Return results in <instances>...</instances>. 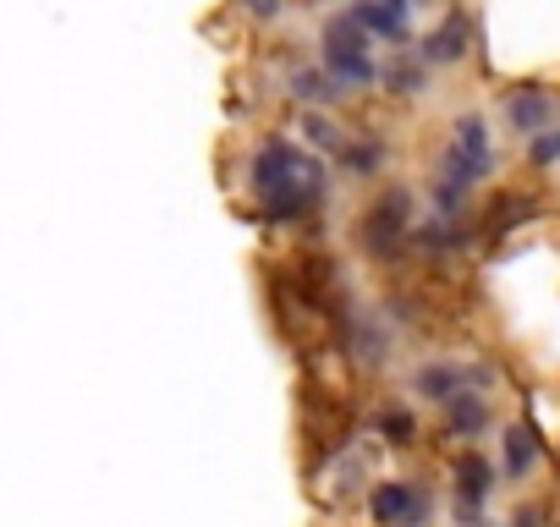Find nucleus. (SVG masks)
<instances>
[{
    "instance_id": "nucleus-4",
    "label": "nucleus",
    "mask_w": 560,
    "mask_h": 527,
    "mask_svg": "<svg viewBox=\"0 0 560 527\" xmlns=\"http://www.w3.org/2000/svg\"><path fill=\"white\" fill-rule=\"evenodd\" d=\"M478 385H489V368L483 363H423L418 368V379H412V390L418 396H429V401H456V396H467V390H478Z\"/></svg>"
},
{
    "instance_id": "nucleus-22",
    "label": "nucleus",
    "mask_w": 560,
    "mask_h": 527,
    "mask_svg": "<svg viewBox=\"0 0 560 527\" xmlns=\"http://www.w3.org/2000/svg\"><path fill=\"white\" fill-rule=\"evenodd\" d=\"M462 527H489V522H462Z\"/></svg>"
},
{
    "instance_id": "nucleus-11",
    "label": "nucleus",
    "mask_w": 560,
    "mask_h": 527,
    "mask_svg": "<svg viewBox=\"0 0 560 527\" xmlns=\"http://www.w3.org/2000/svg\"><path fill=\"white\" fill-rule=\"evenodd\" d=\"M287 83H292V99H303L308 110H319V105H330V99L341 94V89H336V78H330L325 67H298Z\"/></svg>"
},
{
    "instance_id": "nucleus-15",
    "label": "nucleus",
    "mask_w": 560,
    "mask_h": 527,
    "mask_svg": "<svg viewBox=\"0 0 560 527\" xmlns=\"http://www.w3.org/2000/svg\"><path fill=\"white\" fill-rule=\"evenodd\" d=\"M303 132H308V143H314V149H330V154H341V149H347L341 127H336L325 110H303Z\"/></svg>"
},
{
    "instance_id": "nucleus-17",
    "label": "nucleus",
    "mask_w": 560,
    "mask_h": 527,
    "mask_svg": "<svg viewBox=\"0 0 560 527\" xmlns=\"http://www.w3.org/2000/svg\"><path fill=\"white\" fill-rule=\"evenodd\" d=\"M380 434H385L390 445H412L418 423H412V412H407V407H385V412H380Z\"/></svg>"
},
{
    "instance_id": "nucleus-1",
    "label": "nucleus",
    "mask_w": 560,
    "mask_h": 527,
    "mask_svg": "<svg viewBox=\"0 0 560 527\" xmlns=\"http://www.w3.org/2000/svg\"><path fill=\"white\" fill-rule=\"evenodd\" d=\"M489 165H494V143H489V121L478 116V110H467V116H456V127H451V138H445V149H440V181H434V203L445 209V214H456L462 209V198L489 176Z\"/></svg>"
},
{
    "instance_id": "nucleus-7",
    "label": "nucleus",
    "mask_w": 560,
    "mask_h": 527,
    "mask_svg": "<svg viewBox=\"0 0 560 527\" xmlns=\"http://www.w3.org/2000/svg\"><path fill=\"white\" fill-rule=\"evenodd\" d=\"M467 45H472V23L462 17V12H445V23H434V34L423 39V61L429 67H456L462 56H467Z\"/></svg>"
},
{
    "instance_id": "nucleus-20",
    "label": "nucleus",
    "mask_w": 560,
    "mask_h": 527,
    "mask_svg": "<svg viewBox=\"0 0 560 527\" xmlns=\"http://www.w3.org/2000/svg\"><path fill=\"white\" fill-rule=\"evenodd\" d=\"M538 522H544L538 511H516V522H511V527H538Z\"/></svg>"
},
{
    "instance_id": "nucleus-10",
    "label": "nucleus",
    "mask_w": 560,
    "mask_h": 527,
    "mask_svg": "<svg viewBox=\"0 0 560 527\" xmlns=\"http://www.w3.org/2000/svg\"><path fill=\"white\" fill-rule=\"evenodd\" d=\"M352 17H358L369 34H380V39H407V12H396L390 0H358Z\"/></svg>"
},
{
    "instance_id": "nucleus-16",
    "label": "nucleus",
    "mask_w": 560,
    "mask_h": 527,
    "mask_svg": "<svg viewBox=\"0 0 560 527\" xmlns=\"http://www.w3.org/2000/svg\"><path fill=\"white\" fill-rule=\"evenodd\" d=\"M341 165H347L352 176H374V171L385 165V143H358V138H352V143L341 149Z\"/></svg>"
},
{
    "instance_id": "nucleus-21",
    "label": "nucleus",
    "mask_w": 560,
    "mask_h": 527,
    "mask_svg": "<svg viewBox=\"0 0 560 527\" xmlns=\"http://www.w3.org/2000/svg\"><path fill=\"white\" fill-rule=\"evenodd\" d=\"M390 7H396V12H407V7H412V0H390Z\"/></svg>"
},
{
    "instance_id": "nucleus-2",
    "label": "nucleus",
    "mask_w": 560,
    "mask_h": 527,
    "mask_svg": "<svg viewBox=\"0 0 560 527\" xmlns=\"http://www.w3.org/2000/svg\"><path fill=\"white\" fill-rule=\"evenodd\" d=\"M374 34L352 17V12H336L319 34V56H325V72L336 78L341 94H358V89H374L380 67H374Z\"/></svg>"
},
{
    "instance_id": "nucleus-8",
    "label": "nucleus",
    "mask_w": 560,
    "mask_h": 527,
    "mask_svg": "<svg viewBox=\"0 0 560 527\" xmlns=\"http://www.w3.org/2000/svg\"><path fill=\"white\" fill-rule=\"evenodd\" d=\"M505 121H511V132L538 138V132L555 127V99H549L544 89H516V94L505 99Z\"/></svg>"
},
{
    "instance_id": "nucleus-14",
    "label": "nucleus",
    "mask_w": 560,
    "mask_h": 527,
    "mask_svg": "<svg viewBox=\"0 0 560 527\" xmlns=\"http://www.w3.org/2000/svg\"><path fill=\"white\" fill-rule=\"evenodd\" d=\"M533 214V198H522V192H500L494 203H489V231H511V225H522Z\"/></svg>"
},
{
    "instance_id": "nucleus-13",
    "label": "nucleus",
    "mask_w": 560,
    "mask_h": 527,
    "mask_svg": "<svg viewBox=\"0 0 560 527\" xmlns=\"http://www.w3.org/2000/svg\"><path fill=\"white\" fill-rule=\"evenodd\" d=\"M385 83H390V94L418 99V94L429 89V61H423V56H418V61H396V67L385 72Z\"/></svg>"
},
{
    "instance_id": "nucleus-19",
    "label": "nucleus",
    "mask_w": 560,
    "mask_h": 527,
    "mask_svg": "<svg viewBox=\"0 0 560 527\" xmlns=\"http://www.w3.org/2000/svg\"><path fill=\"white\" fill-rule=\"evenodd\" d=\"M242 7H247L253 17H264V23H269V17H280V7H287V0H242Z\"/></svg>"
},
{
    "instance_id": "nucleus-5",
    "label": "nucleus",
    "mask_w": 560,
    "mask_h": 527,
    "mask_svg": "<svg viewBox=\"0 0 560 527\" xmlns=\"http://www.w3.org/2000/svg\"><path fill=\"white\" fill-rule=\"evenodd\" d=\"M407 225H412V198L396 187V192H385V198L363 214V242H369L374 253H396V242L407 236Z\"/></svg>"
},
{
    "instance_id": "nucleus-9",
    "label": "nucleus",
    "mask_w": 560,
    "mask_h": 527,
    "mask_svg": "<svg viewBox=\"0 0 560 527\" xmlns=\"http://www.w3.org/2000/svg\"><path fill=\"white\" fill-rule=\"evenodd\" d=\"M440 423H445L456 440H472V434L489 429V401H483L478 390H467V396H456V401L440 407Z\"/></svg>"
},
{
    "instance_id": "nucleus-6",
    "label": "nucleus",
    "mask_w": 560,
    "mask_h": 527,
    "mask_svg": "<svg viewBox=\"0 0 560 527\" xmlns=\"http://www.w3.org/2000/svg\"><path fill=\"white\" fill-rule=\"evenodd\" d=\"M489 494H494V467H489L478 450H467V456L456 461V516H462V522H478L483 505H489Z\"/></svg>"
},
{
    "instance_id": "nucleus-18",
    "label": "nucleus",
    "mask_w": 560,
    "mask_h": 527,
    "mask_svg": "<svg viewBox=\"0 0 560 527\" xmlns=\"http://www.w3.org/2000/svg\"><path fill=\"white\" fill-rule=\"evenodd\" d=\"M527 160H533V165H555V160H560V127L527 138Z\"/></svg>"
},
{
    "instance_id": "nucleus-3",
    "label": "nucleus",
    "mask_w": 560,
    "mask_h": 527,
    "mask_svg": "<svg viewBox=\"0 0 560 527\" xmlns=\"http://www.w3.org/2000/svg\"><path fill=\"white\" fill-rule=\"evenodd\" d=\"M369 511H374L380 527H423V516H429V494H423L412 478H390V483H374Z\"/></svg>"
},
{
    "instance_id": "nucleus-12",
    "label": "nucleus",
    "mask_w": 560,
    "mask_h": 527,
    "mask_svg": "<svg viewBox=\"0 0 560 527\" xmlns=\"http://www.w3.org/2000/svg\"><path fill=\"white\" fill-rule=\"evenodd\" d=\"M538 456H544V450H538L533 429H527V423H511V429H505V472L522 483V478L538 467Z\"/></svg>"
}]
</instances>
